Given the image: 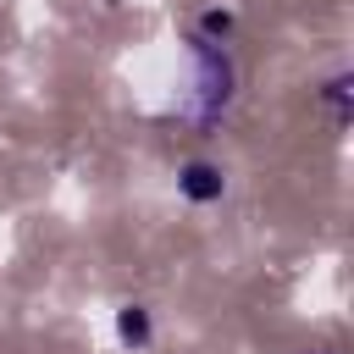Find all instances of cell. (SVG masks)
Here are the masks:
<instances>
[{
    "label": "cell",
    "mask_w": 354,
    "mask_h": 354,
    "mask_svg": "<svg viewBox=\"0 0 354 354\" xmlns=\"http://www.w3.org/2000/svg\"><path fill=\"white\" fill-rule=\"evenodd\" d=\"M183 55H188V94H183V116H188V122H199V127H216V122L227 116L232 94H238V66H232V55H227L221 44H205V39H194V33H188Z\"/></svg>",
    "instance_id": "obj_1"
},
{
    "label": "cell",
    "mask_w": 354,
    "mask_h": 354,
    "mask_svg": "<svg viewBox=\"0 0 354 354\" xmlns=\"http://www.w3.org/2000/svg\"><path fill=\"white\" fill-rule=\"evenodd\" d=\"M321 105L332 111L337 127H348V116H354V77H348V72H332V77L321 83Z\"/></svg>",
    "instance_id": "obj_5"
},
{
    "label": "cell",
    "mask_w": 354,
    "mask_h": 354,
    "mask_svg": "<svg viewBox=\"0 0 354 354\" xmlns=\"http://www.w3.org/2000/svg\"><path fill=\"white\" fill-rule=\"evenodd\" d=\"M111 332H116V343H122L127 354H144V348L155 343V310L138 304V299H122V304L111 310Z\"/></svg>",
    "instance_id": "obj_3"
},
{
    "label": "cell",
    "mask_w": 354,
    "mask_h": 354,
    "mask_svg": "<svg viewBox=\"0 0 354 354\" xmlns=\"http://www.w3.org/2000/svg\"><path fill=\"white\" fill-rule=\"evenodd\" d=\"M188 33L194 39H205V44H232V33H238V6L232 0H210V6H199L194 11V22H188Z\"/></svg>",
    "instance_id": "obj_4"
},
{
    "label": "cell",
    "mask_w": 354,
    "mask_h": 354,
    "mask_svg": "<svg viewBox=\"0 0 354 354\" xmlns=\"http://www.w3.org/2000/svg\"><path fill=\"white\" fill-rule=\"evenodd\" d=\"M177 194H183L194 210H210V205H221V199H227V171H221L216 160L194 155V160H183V166H177Z\"/></svg>",
    "instance_id": "obj_2"
}]
</instances>
